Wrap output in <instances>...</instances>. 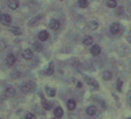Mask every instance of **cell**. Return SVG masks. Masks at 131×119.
Masks as SVG:
<instances>
[{"instance_id":"1","label":"cell","mask_w":131,"mask_h":119,"mask_svg":"<svg viewBox=\"0 0 131 119\" xmlns=\"http://www.w3.org/2000/svg\"><path fill=\"white\" fill-rule=\"evenodd\" d=\"M34 88H36V84L33 81H27V82H25V84H22L19 86V89L22 93H30Z\"/></svg>"},{"instance_id":"2","label":"cell","mask_w":131,"mask_h":119,"mask_svg":"<svg viewBox=\"0 0 131 119\" xmlns=\"http://www.w3.org/2000/svg\"><path fill=\"white\" fill-rule=\"evenodd\" d=\"M122 30H123V29H122V25H120V23H116V22L112 23V25H111V27H109V33H111L112 36L120 34Z\"/></svg>"},{"instance_id":"3","label":"cell","mask_w":131,"mask_h":119,"mask_svg":"<svg viewBox=\"0 0 131 119\" xmlns=\"http://www.w3.org/2000/svg\"><path fill=\"white\" fill-rule=\"evenodd\" d=\"M0 22H2L3 25H6V26H8V25H11L12 18L8 14H2V16H0Z\"/></svg>"},{"instance_id":"4","label":"cell","mask_w":131,"mask_h":119,"mask_svg":"<svg viewBox=\"0 0 131 119\" xmlns=\"http://www.w3.org/2000/svg\"><path fill=\"white\" fill-rule=\"evenodd\" d=\"M49 29H52L53 32H55V30H59V29H60V21L51 19V21H49Z\"/></svg>"},{"instance_id":"5","label":"cell","mask_w":131,"mask_h":119,"mask_svg":"<svg viewBox=\"0 0 131 119\" xmlns=\"http://www.w3.org/2000/svg\"><path fill=\"white\" fill-rule=\"evenodd\" d=\"M15 62H16V57H15L14 53H8V55L6 56V63L8 66H14Z\"/></svg>"},{"instance_id":"6","label":"cell","mask_w":131,"mask_h":119,"mask_svg":"<svg viewBox=\"0 0 131 119\" xmlns=\"http://www.w3.org/2000/svg\"><path fill=\"white\" fill-rule=\"evenodd\" d=\"M22 57H23V59H26V60L33 59V51H31V49H23V51H22Z\"/></svg>"},{"instance_id":"7","label":"cell","mask_w":131,"mask_h":119,"mask_svg":"<svg viewBox=\"0 0 131 119\" xmlns=\"http://www.w3.org/2000/svg\"><path fill=\"white\" fill-rule=\"evenodd\" d=\"M97 112V108L94 105H89L88 108H86V114H88V116H94Z\"/></svg>"},{"instance_id":"8","label":"cell","mask_w":131,"mask_h":119,"mask_svg":"<svg viewBox=\"0 0 131 119\" xmlns=\"http://www.w3.org/2000/svg\"><path fill=\"white\" fill-rule=\"evenodd\" d=\"M38 40L40 41H47L48 38H49V34H48V32H45V30H41L40 33H38Z\"/></svg>"},{"instance_id":"9","label":"cell","mask_w":131,"mask_h":119,"mask_svg":"<svg viewBox=\"0 0 131 119\" xmlns=\"http://www.w3.org/2000/svg\"><path fill=\"white\" fill-rule=\"evenodd\" d=\"M41 18H42V15H37L34 19L29 21V23H27V25H29V26H30V27H31V26H36V25H38V23H40Z\"/></svg>"},{"instance_id":"10","label":"cell","mask_w":131,"mask_h":119,"mask_svg":"<svg viewBox=\"0 0 131 119\" xmlns=\"http://www.w3.org/2000/svg\"><path fill=\"white\" fill-rule=\"evenodd\" d=\"M90 53H92L93 56H98L101 53V48L98 47V45H93L92 49H90Z\"/></svg>"},{"instance_id":"11","label":"cell","mask_w":131,"mask_h":119,"mask_svg":"<svg viewBox=\"0 0 131 119\" xmlns=\"http://www.w3.org/2000/svg\"><path fill=\"white\" fill-rule=\"evenodd\" d=\"M85 81L88 82V84H89L90 86H92L93 89H97V88H98V84H97V82L93 80V78H90V77H86V78H85Z\"/></svg>"},{"instance_id":"12","label":"cell","mask_w":131,"mask_h":119,"mask_svg":"<svg viewBox=\"0 0 131 119\" xmlns=\"http://www.w3.org/2000/svg\"><path fill=\"white\" fill-rule=\"evenodd\" d=\"M19 7V2L18 0H8V8L11 10H16Z\"/></svg>"},{"instance_id":"13","label":"cell","mask_w":131,"mask_h":119,"mask_svg":"<svg viewBox=\"0 0 131 119\" xmlns=\"http://www.w3.org/2000/svg\"><path fill=\"white\" fill-rule=\"evenodd\" d=\"M86 27H88L89 30H97V29H98V22H96V21L88 22V25H86Z\"/></svg>"},{"instance_id":"14","label":"cell","mask_w":131,"mask_h":119,"mask_svg":"<svg viewBox=\"0 0 131 119\" xmlns=\"http://www.w3.org/2000/svg\"><path fill=\"white\" fill-rule=\"evenodd\" d=\"M67 108H68L70 111H74V110L77 108V101L72 100V98H70V100L67 101Z\"/></svg>"},{"instance_id":"15","label":"cell","mask_w":131,"mask_h":119,"mask_svg":"<svg viewBox=\"0 0 131 119\" xmlns=\"http://www.w3.org/2000/svg\"><path fill=\"white\" fill-rule=\"evenodd\" d=\"M10 30H11L12 34H15V36H20V34H22V29L18 27V26H11Z\"/></svg>"},{"instance_id":"16","label":"cell","mask_w":131,"mask_h":119,"mask_svg":"<svg viewBox=\"0 0 131 119\" xmlns=\"http://www.w3.org/2000/svg\"><path fill=\"white\" fill-rule=\"evenodd\" d=\"M6 96H7V97H12V96H15V89L12 88V86H8V88L6 89Z\"/></svg>"},{"instance_id":"17","label":"cell","mask_w":131,"mask_h":119,"mask_svg":"<svg viewBox=\"0 0 131 119\" xmlns=\"http://www.w3.org/2000/svg\"><path fill=\"white\" fill-rule=\"evenodd\" d=\"M53 115H55V118H61L63 116V110L60 107H56L55 111H53Z\"/></svg>"},{"instance_id":"18","label":"cell","mask_w":131,"mask_h":119,"mask_svg":"<svg viewBox=\"0 0 131 119\" xmlns=\"http://www.w3.org/2000/svg\"><path fill=\"white\" fill-rule=\"evenodd\" d=\"M45 93H47L49 97H55L56 90H55V89H52V88H47V89H45Z\"/></svg>"},{"instance_id":"19","label":"cell","mask_w":131,"mask_h":119,"mask_svg":"<svg viewBox=\"0 0 131 119\" xmlns=\"http://www.w3.org/2000/svg\"><path fill=\"white\" fill-rule=\"evenodd\" d=\"M83 44L85 45H92L93 44V37L92 36H86L83 38Z\"/></svg>"},{"instance_id":"20","label":"cell","mask_w":131,"mask_h":119,"mask_svg":"<svg viewBox=\"0 0 131 119\" xmlns=\"http://www.w3.org/2000/svg\"><path fill=\"white\" fill-rule=\"evenodd\" d=\"M106 6H108L109 8H116L117 3H116V0H106Z\"/></svg>"},{"instance_id":"21","label":"cell","mask_w":131,"mask_h":119,"mask_svg":"<svg viewBox=\"0 0 131 119\" xmlns=\"http://www.w3.org/2000/svg\"><path fill=\"white\" fill-rule=\"evenodd\" d=\"M111 78H112V73H111V71H104V73H102V80L109 81Z\"/></svg>"},{"instance_id":"22","label":"cell","mask_w":131,"mask_h":119,"mask_svg":"<svg viewBox=\"0 0 131 119\" xmlns=\"http://www.w3.org/2000/svg\"><path fill=\"white\" fill-rule=\"evenodd\" d=\"M78 6L81 8H86L89 6V3H88V0H78Z\"/></svg>"},{"instance_id":"23","label":"cell","mask_w":131,"mask_h":119,"mask_svg":"<svg viewBox=\"0 0 131 119\" xmlns=\"http://www.w3.org/2000/svg\"><path fill=\"white\" fill-rule=\"evenodd\" d=\"M51 103H48V101H45V100H42V107H44V110H51Z\"/></svg>"},{"instance_id":"24","label":"cell","mask_w":131,"mask_h":119,"mask_svg":"<svg viewBox=\"0 0 131 119\" xmlns=\"http://www.w3.org/2000/svg\"><path fill=\"white\" fill-rule=\"evenodd\" d=\"M33 49H36V51H41L42 47H41L40 43H34V44H33Z\"/></svg>"},{"instance_id":"25","label":"cell","mask_w":131,"mask_h":119,"mask_svg":"<svg viewBox=\"0 0 131 119\" xmlns=\"http://www.w3.org/2000/svg\"><path fill=\"white\" fill-rule=\"evenodd\" d=\"M19 77H20V73H19V71H14V73L11 74V78H12V80H16V78H19Z\"/></svg>"},{"instance_id":"26","label":"cell","mask_w":131,"mask_h":119,"mask_svg":"<svg viewBox=\"0 0 131 119\" xmlns=\"http://www.w3.org/2000/svg\"><path fill=\"white\" fill-rule=\"evenodd\" d=\"M25 119H36V116H34V114H26Z\"/></svg>"},{"instance_id":"27","label":"cell","mask_w":131,"mask_h":119,"mask_svg":"<svg viewBox=\"0 0 131 119\" xmlns=\"http://www.w3.org/2000/svg\"><path fill=\"white\" fill-rule=\"evenodd\" d=\"M52 73H53V64H51V66H49V68H48V71H47V74H48V75H51Z\"/></svg>"},{"instance_id":"28","label":"cell","mask_w":131,"mask_h":119,"mask_svg":"<svg viewBox=\"0 0 131 119\" xmlns=\"http://www.w3.org/2000/svg\"><path fill=\"white\" fill-rule=\"evenodd\" d=\"M116 88H117V90H122V88H123V82H122V81H117Z\"/></svg>"},{"instance_id":"29","label":"cell","mask_w":131,"mask_h":119,"mask_svg":"<svg viewBox=\"0 0 131 119\" xmlns=\"http://www.w3.org/2000/svg\"><path fill=\"white\" fill-rule=\"evenodd\" d=\"M4 48H6V44H4V41L0 40V51H3Z\"/></svg>"},{"instance_id":"30","label":"cell","mask_w":131,"mask_h":119,"mask_svg":"<svg viewBox=\"0 0 131 119\" xmlns=\"http://www.w3.org/2000/svg\"><path fill=\"white\" fill-rule=\"evenodd\" d=\"M77 88H82V82H79V81L77 82Z\"/></svg>"},{"instance_id":"31","label":"cell","mask_w":131,"mask_h":119,"mask_svg":"<svg viewBox=\"0 0 131 119\" xmlns=\"http://www.w3.org/2000/svg\"><path fill=\"white\" fill-rule=\"evenodd\" d=\"M128 41H130V43H131V37H128Z\"/></svg>"},{"instance_id":"32","label":"cell","mask_w":131,"mask_h":119,"mask_svg":"<svg viewBox=\"0 0 131 119\" xmlns=\"http://www.w3.org/2000/svg\"><path fill=\"white\" fill-rule=\"evenodd\" d=\"M0 16H2V14H0Z\"/></svg>"},{"instance_id":"33","label":"cell","mask_w":131,"mask_h":119,"mask_svg":"<svg viewBox=\"0 0 131 119\" xmlns=\"http://www.w3.org/2000/svg\"><path fill=\"white\" fill-rule=\"evenodd\" d=\"M128 119H131V118H128Z\"/></svg>"},{"instance_id":"34","label":"cell","mask_w":131,"mask_h":119,"mask_svg":"<svg viewBox=\"0 0 131 119\" xmlns=\"http://www.w3.org/2000/svg\"><path fill=\"white\" fill-rule=\"evenodd\" d=\"M130 100H131V98H130Z\"/></svg>"},{"instance_id":"35","label":"cell","mask_w":131,"mask_h":119,"mask_svg":"<svg viewBox=\"0 0 131 119\" xmlns=\"http://www.w3.org/2000/svg\"><path fill=\"white\" fill-rule=\"evenodd\" d=\"M0 119H2V118H0Z\"/></svg>"}]
</instances>
